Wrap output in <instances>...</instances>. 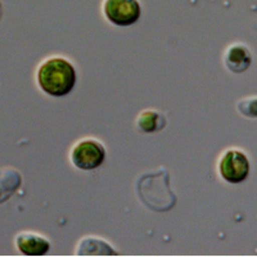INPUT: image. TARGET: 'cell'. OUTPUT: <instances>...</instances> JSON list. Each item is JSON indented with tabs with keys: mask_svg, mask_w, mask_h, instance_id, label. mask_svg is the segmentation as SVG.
I'll return each instance as SVG.
<instances>
[{
	"mask_svg": "<svg viewBox=\"0 0 257 257\" xmlns=\"http://www.w3.org/2000/svg\"><path fill=\"white\" fill-rule=\"evenodd\" d=\"M76 71L71 62L62 57H53L40 64L38 82L48 95L61 98L72 91L76 84Z\"/></svg>",
	"mask_w": 257,
	"mask_h": 257,
	"instance_id": "6da1fadb",
	"label": "cell"
},
{
	"mask_svg": "<svg viewBox=\"0 0 257 257\" xmlns=\"http://www.w3.org/2000/svg\"><path fill=\"white\" fill-rule=\"evenodd\" d=\"M105 158V148L93 138L84 139L72 147L71 161L73 166L84 171H90L102 166Z\"/></svg>",
	"mask_w": 257,
	"mask_h": 257,
	"instance_id": "7a4b0ae2",
	"label": "cell"
},
{
	"mask_svg": "<svg viewBox=\"0 0 257 257\" xmlns=\"http://www.w3.org/2000/svg\"><path fill=\"white\" fill-rule=\"evenodd\" d=\"M103 13L116 26H132L139 21L142 7L138 0H104Z\"/></svg>",
	"mask_w": 257,
	"mask_h": 257,
	"instance_id": "3957f363",
	"label": "cell"
},
{
	"mask_svg": "<svg viewBox=\"0 0 257 257\" xmlns=\"http://www.w3.org/2000/svg\"><path fill=\"white\" fill-rule=\"evenodd\" d=\"M220 175L231 184H238L247 179L249 174V161L238 149H229L222 155L219 164Z\"/></svg>",
	"mask_w": 257,
	"mask_h": 257,
	"instance_id": "277c9868",
	"label": "cell"
},
{
	"mask_svg": "<svg viewBox=\"0 0 257 257\" xmlns=\"http://www.w3.org/2000/svg\"><path fill=\"white\" fill-rule=\"evenodd\" d=\"M16 245L26 256H44L50 248V242L41 234L22 231L16 237Z\"/></svg>",
	"mask_w": 257,
	"mask_h": 257,
	"instance_id": "5b68a950",
	"label": "cell"
},
{
	"mask_svg": "<svg viewBox=\"0 0 257 257\" xmlns=\"http://www.w3.org/2000/svg\"><path fill=\"white\" fill-rule=\"evenodd\" d=\"M251 53L244 45H233L226 50L225 63L233 72H243L251 64Z\"/></svg>",
	"mask_w": 257,
	"mask_h": 257,
	"instance_id": "8992f818",
	"label": "cell"
},
{
	"mask_svg": "<svg viewBox=\"0 0 257 257\" xmlns=\"http://www.w3.org/2000/svg\"><path fill=\"white\" fill-rule=\"evenodd\" d=\"M138 126L144 133H155L162 130L166 125V118L162 113L155 109H147L138 117Z\"/></svg>",
	"mask_w": 257,
	"mask_h": 257,
	"instance_id": "52a82bcc",
	"label": "cell"
},
{
	"mask_svg": "<svg viewBox=\"0 0 257 257\" xmlns=\"http://www.w3.org/2000/svg\"><path fill=\"white\" fill-rule=\"evenodd\" d=\"M21 176L12 169L0 170V203L6 202L20 187Z\"/></svg>",
	"mask_w": 257,
	"mask_h": 257,
	"instance_id": "ba28073f",
	"label": "cell"
},
{
	"mask_svg": "<svg viewBox=\"0 0 257 257\" xmlns=\"http://www.w3.org/2000/svg\"><path fill=\"white\" fill-rule=\"evenodd\" d=\"M239 111L242 112L243 114L249 117H256L257 116V98H253V99H248V100H243V102L239 103Z\"/></svg>",
	"mask_w": 257,
	"mask_h": 257,
	"instance_id": "9c48e42d",
	"label": "cell"
},
{
	"mask_svg": "<svg viewBox=\"0 0 257 257\" xmlns=\"http://www.w3.org/2000/svg\"><path fill=\"white\" fill-rule=\"evenodd\" d=\"M2 12H3V9H2V2H0V17H2Z\"/></svg>",
	"mask_w": 257,
	"mask_h": 257,
	"instance_id": "30bf717a",
	"label": "cell"
}]
</instances>
